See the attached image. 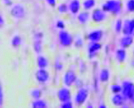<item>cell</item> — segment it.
I'll return each instance as SVG.
<instances>
[{"mask_svg": "<svg viewBox=\"0 0 134 108\" xmlns=\"http://www.w3.org/2000/svg\"><path fill=\"white\" fill-rule=\"evenodd\" d=\"M102 9L106 13H110L112 15L118 16L122 10V3L121 0H107L102 4Z\"/></svg>", "mask_w": 134, "mask_h": 108, "instance_id": "cell-1", "label": "cell"}, {"mask_svg": "<svg viewBox=\"0 0 134 108\" xmlns=\"http://www.w3.org/2000/svg\"><path fill=\"white\" fill-rule=\"evenodd\" d=\"M121 87L122 89L121 94L124 96L126 100H131L134 96V83L129 81H124Z\"/></svg>", "mask_w": 134, "mask_h": 108, "instance_id": "cell-2", "label": "cell"}, {"mask_svg": "<svg viewBox=\"0 0 134 108\" xmlns=\"http://www.w3.org/2000/svg\"><path fill=\"white\" fill-rule=\"evenodd\" d=\"M26 8L21 3H13L10 9V15L15 19H22L26 16Z\"/></svg>", "mask_w": 134, "mask_h": 108, "instance_id": "cell-3", "label": "cell"}, {"mask_svg": "<svg viewBox=\"0 0 134 108\" xmlns=\"http://www.w3.org/2000/svg\"><path fill=\"white\" fill-rule=\"evenodd\" d=\"M59 42L63 47H70L73 44V37L69 32L65 29L60 30L59 33Z\"/></svg>", "mask_w": 134, "mask_h": 108, "instance_id": "cell-4", "label": "cell"}, {"mask_svg": "<svg viewBox=\"0 0 134 108\" xmlns=\"http://www.w3.org/2000/svg\"><path fill=\"white\" fill-rule=\"evenodd\" d=\"M88 98V91L85 88H81L78 89L75 95V103L77 106H82L87 101Z\"/></svg>", "mask_w": 134, "mask_h": 108, "instance_id": "cell-5", "label": "cell"}, {"mask_svg": "<svg viewBox=\"0 0 134 108\" xmlns=\"http://www.w3.org/2000/svg\"><path fill=\"white\" fill-rule=\"evenodd\" d=\"M76 80H77V76L76 74V72L72 70L66 71L64 76H63V83H64L65 86L66 87L72 86L76 82Z\"/></svg>", "mask_w": 134, "mask_h": 108, "instance_id": "cell-6", "label": "cell"}, {"mask_svg": "<svg viewBox=\"0 0 134 108\" xmlns=\"http://www.w3.org/2000/svg\"><path fill=\"white\" fill-rule=\"evenodd\" d=\"M107 18V14L102 9H95L92 13V20L95 23H101Z\"/></svg>", "mask_w": 134, "mask_h": 108, "instance_id": "cell-7", "label": "cell"}, {"mask_svg": "<svg viewBox=\"0 0 134 108\" xmlns=\"http://www.w3.org/2000/svg\"><path fill=\"white\" fill-rule=\"evenodd\" d=\"M35 78H36L37 81L39 83L44 84L49 80L50 75H49V72L45 68H39L35 73Z\"/></svg>", "mask_w": 134, "mask_h": 108, "instance_id": "cell-8", "label": "cell"}, {"mask_svg": "<svg viewBox=\"0 0 134 108\" xmlns=\"http://www.w3.org/2000/svg\"><path fill=\"white\" fill-rule=\"evenodd\" d=\"M121 33L123 35L134 36V19H128L123 21Z\"/></svg>", "mask_w": 134, "mask_h": 108, "instance_id": "cell-9", "label": "cell"}, {"mask_svg": "<svg viewBox=\"0 0 134 108\" xmlns=\"http://www.w3.org/2000/svg\"><path fill=\"white\" fill-rule=\"evenodd\" d=\"M57 97L60 102H65L67 100H71V92L68 87H63L60 88L57 92Z\"/></svg>", "mask_w": 134, "mask_h": 108, "instance_id": "cell-10", "label": "cell"}, {"mask_svg": "<svg viewBox=\"0 0 134 108\" xmlns=\"http://www.w3.org/2000/svg\"><path fill=\"white\" fill-rule=\"evenodd\" d=\"M43 35L42 33H37L34 35L33 50L37 54H40L43 50Z\"/></svg>", "mask_w": 134, "mask_h": 108, "instance_id": "cell-11", "label": "cell"}, {"mask_svg": "<svg viewBox=\"0 0 134 108\" xmlns=\"http://www.w3.org/2000/svg\"><path fill=\"white\" fill-rule=\"evenodd\" d=\"M102 48V45L99 42H93L90 43L87 51H88V56L89 58H94L97 55V54L100 51Z\"/></svg>", "mask_w": 134, "mask_h": 108, "instance_id": "cell-12", "label": "cell"}, {"mask_svg": "<svg viewBox=\"0 0 134 108\" xmlns=\"http://www.w3.org/2000/svg\"><path fill=\"white\" fill-rule=\"evenodd\" d=\"M103 36L104 33L101 30H94L88 33L87 38L91 43H93V42H100L103 38Z\"/></svg>", "mask_w": 134, "mask_h": 108, "instance_id": "cell-13", "label": "cell"}, {"mask_svg": "<svg viewBox=\"0 0 134 108\" xmlns=\"http://www.w3.org/2000/svg\"><path fill=\"white\" fill-rule=\"evenodd\" d=\"M126 101V99L124 98L121 93L119 94H114V95L111 97V103L113 106H123L125 104Z\"/></svg>", "mask_w": 134, "mask_h": 108, "instance_id": "cell-14", "label": "cell"}, {"mask_svg": "<svg viewBox=\"0 0 134 108\" xmlns=\"http://www.w3.org/2000/svg\"><path fill=\"white\" fill-rule=\"evenodd\" d=\"M81 6L82 4H81L80 0H71L68 5L69 11L72 15H77L81 9Z\"/></svg>", "mask_w": 134, "mask_h": 108, "instance_id": "cell-15", "label": "cell"}, {"mask_svg": "<svg viewBox=\"0 0 134 108\" xmlns=\"http://www.w3.org/2000/svg\"><path fill=\"white\" fill-rule=\"evenodd\" d=\"M133 42H134L133 36H132V35H124L121 38L120 44H121V48H125V50H126V48H127L132 46Z\"/></svg>", "mask_w": 134, "mask_h": 108, "instance_id": "cell-16", "label": "cell"}, {"mask_svg": "<svg viewBox=\"0 0 134 108\" xmlns=\"http://www.w3.org/2000/svg\"><path fill=\"white\" fill-rule=\"evenodd\" d=\"M90 19V14L85 10V11H82V12H80L78 14V15H77V20H78V22L80 24H82V25H85L87 22H88V20Z\"/></svg>", "mask_w": 134, "mask_h": 108, "instance_id": "cell-17", "label": "cell"}, {"mask_svg": "<svg viewBox=\"0 0 134 108\" xmlns=\"http://www.w3.org/2000/svg\"><path fill=\"white\" fill-rule=\"evenodd\" d=\"M126 55H127L126 51L125 50V48H118V50L115 51V58L119 63H123V62L126 61Z\"/></svg>", "mask_w": 134, "mask_h": 108, "instance_id": "cell-18", "label": "cell"}, {"mask_svg": "<svg viewBox=\"0 0 134 108\" xmlns=\"http://www.w3.org/2000/svg\"><path fill=\"white\" fill-rule=\"evenodd\" d=\"M48 60L47 57H45L44 55H39L37 58V65L38 68H47L48 67Z\"/></svg>", "mask_w": 134, "mask_h": 108, "instance_id": "cell-19", "label": "cell"}, {"mask_svg": "<svg viewBox=\"0 0 134 108\" xmlns=\"http://www.w3.org/2000/svg\"><path fill=\"white\" fill-rule=\"evenodd\" d=\"M110 78V71L107 68H104L100 71L99 73V81L101 83H107Z\"/></svg>", "mask_w": 134, "mask_h": 108, "instance_id": "cell-20", "label": "cell"}, {"mask_svg": "<svg viewBox=\"0 0 134 108\" xmlns=\"http://www.w3.org/2000/svg\"><path fill=\"white\" fill-rule=\"evenodd\" d=\"M48 103L46 100L43 99H36L31 102V107L32 108H46L48 107Z\"/></svg>", "mask_w": 134, "mask_h": 108, "instance_id": "cell-21", "label": "cell"}, {"mask_svg": "<svg viewBox=\"0 0 134 108\" xmlns=\"http://www.w3.org/2000/svg\"><path fill=\"white\" fill-rule=\"evenodd\" d=\"M95 5H96V0H83L82 3L83 9L87 10V11L93 9Z\"/></svg>", "mask_w": 134, "mask_h": 108, "instance_id": "cell-22", "label": "cell"}, {"mask_svg": "<svg viewBox=\"0 0 134 108\" xmlns=\"http://www.w3.org/2000/svg\"><path fill=\"white\" fill-rule=\"evenodd\" d=\"M22 44V38L20 35H15L11 39V45L14 48H18Z\"/></svg>", "mask_w": 134, "mask_h": 108, "instance_id": "cell-23", "label": "cell"}, {"mask_svg": "<svg viewBox=\"0 0 134 108\" xmlns=\"http://www.w3.org/2000/svg\"><path fill=\"white\" fill-rule=\"evenodd\" d=\"M42 95H43V93H42V90L40 89H37V88L32 89L30 91V95L31 96V98H33L34 100L41 98Z\"/></svg>", "mask_w": 134, "mask_h": 108, "instance_id": "cell-24", "label": "cell"}, {"mask_svg": "<svg viewBox=\"0 0 134 108\" xmlns=\"http://www.w3.org/2000/svg\"><path fill=\"white\" fill-rule=\"evenodd\" d=\"M122 26H123V21L121 19H118L116 20L115 26V31L117 34L121 33L122 32Z\"/></svg>", "mask_w": 134, "mask_h": 108, "instance_id": "cell-25", "label": "cell"}, {"mask_svg": "<svg viewBox=\"0 0 134 108\" xmlns=\"http://www.w3.org/2000/svg\"><path fill=\"white\" fill-rule=\"evenodd\" d=\"M121 89H122V87L121 85H119V84H112L110 86V91L113 94H119L121 92Z\"/></svg>", "mask_w": 134, "mask_h": 108, "instance_id": "cell-26", "label": "cell"}, {"mask_svg": "<svg viewBox=\"0 0 134 108\" xmlns=\"http://www.w3.org/2000/svg\"><path fill=\"white\" fill-rule=\"evenodd\" d=\"M73 43L75 44V46L78 48H82L83 46V39L80 36H77L75 38V40H73Z\"/></svg>", "mask_w": 134, "mask_h": 108, "instance_id": "cell-27", "label": "cell"}, {"mask_svg": "<svg viewBox=\"0 0 134 108\" xmlns=\"http://www.w3.org/2000/svg\"><path fill=\"white\" fill-rule=\"evenodd\" d=\"M58 11L60 14H65L69 11V8L68 5L65 4V3H60L58 7Z\"/></svg>", "mask_w": 134, "mask_h": 108, "instance_id": "cell-28", "label": "cell"}, {"mask_svg": "<svg viewBox=\"0 0 134 108\" xmlns=\"http://www.w3.org/2000/svg\"><path fill=\"white\" fill-rule=\"evenodd\" d=\"M126 10L130 13H134V0H128L126 2Z\"/></svg>", "mask_w": 134, "mask_h": 108, "instance_id": "cell-29", "label": "cell"}, {"mask_svg": "<svg viewBox=\"0 0 134 108\" xmlns=\"http://www.w3.org/2000/svg\"><path fill=\"white\" fill-rule=\"evenodd\" d=\"M56 27L59 30H64L65 28V24L64 22V20H58L57 21H56Z\"/></svg>", "mask_w": 134, "mask_h": 108, "instance_id": "cell-30", "label": "cell"}, {"mask_svg": "<svg viewBox=\"0 0 134 108\" xmlns=\"http://www.w3.org/2000/svg\"><path fill=\"white\" fill-rule=\"evenodd\" d=\"M60 107L61 108H72L73 103L71 102V100H67V101H65V102H61Z\"/></svg>", "mask_w": 134, "mask_h": 108, "instance_id": "cell-31", "label": "cell"}, {"mask_svg": "<svg viewBox=\"0 0 134 108\" xmlns=\"http://www.w3.org/2000/svg\"><path fill=\"white\" fill-rule=\"evenodd\" d=\"M3 100H4V95H3V86L0 84V106L3 105Z\"/></svg>", "mask_w": 134, "mask_h": 108, "instance_id": "cell-32", "label": "cell"}, {"mask_svg": "<svg viewBox=\"0 0 134 108\" xmlns=\"http://www.w3.org/2000/svg\"><path fill=\"white\" fill-rule=\"evenodd\" d=\"M46 2L51 7H54L56 5V3H57V0H46Z\"/></svg>", "mask_w": 134, "mask_h": 108, "instance_id": "cell-33", "label": "cell"}, {"mask_svg": "<svg viewBox=\"0 0 134 108\" xmlns=\"http://www.w3.org/2000/svg\"><path fill=\"white\" fill-rule=\"evenodd\" d=\"M54 67L56 69H57V71H61L63 68V65L60 63V62H56L54 64Z\"/></svg>", "mask_w": 134, "mask_h": 108, "instance_id": "cell-34", "label": "cell"}, {"mask_svg": "<svg viewBox=\"0 0 134 108\" xmlns=\"http://www.w3.org/2000/svg\"><path fill=\"white\" fill-rule=\"evenodd\" d=\"M4 23H5L4 18H3V16L2 15H0V27H2L3 25H4Z\"/></svg>", "mask_w": 134, "mask_h": 108, "instance_id": "cell-35", "label": "cell"}, {"mask_svg": "<svg viewBox=\"0 0 134 108\" xmlns=\"http://www.w3.org/2000/svg\"><path fill=\"white\" fill-rule=\"evenodd\" d=\"M3 3H4V4L8 5V6L12 5V4H13L12 0H3Z\"/></svg>", "mask_w": 134, "mask_h": 108, "instance_id": "cell-36", "label": "cell"}, {"mask_svg": "<svg viewBox=\"0 0 134 108\" xmlns=\"http://www.w3.org/2000/svg\"><path fill=\"white\" fill-rule=\"evenodd\" d=\"M130 101H132V104H133V106H134V96L132 97V99L131 100H130Z\"/></svg>", "mask_w": 134, "mask_h": 108, "instance_id": "cell-37", "label": "cell"}, {"mask_svg": "<svg viewBox=\"0 0 134 108\" xmlns=\"http://www.w3.org/2000/svg\"><path fill=\"white\" fill-rule=\"evenodd\" d=\"M99 107H100V108H101V107H104V108H106L107 106H104V105H100V106H99Z\"/></svg>", "mask_w": 134, "mask_h": 108, "instance_id": "cell-38", "label": "cell"}, {"mask_svg": "<svg viewBox=\"0 0 134 108\" xmlns=\"http://www.w3.org/2000/svg\"><path fill=\"white\" fill-rule=\"evenodd\" d=\"M132 65H133V67H134V61L132 62Z\"/></svg>", "mask_w": 134, "mask_h": 108, "instance_id": "cell-39", "label": "cell"}, {"mask_svg": "<svg viewBox=\"0 0 134 108\" xmlns=\"http://www.w3.org/2000/svg\"><path fill=\"white\" fill-rule=\"evenodd\" d=\"M133 54H134V51H133Z\"/></svg>", "mask_w": 134, "mask_h": 108, "instance_id": "cell-40", "label": "cell"}]
</instances>
